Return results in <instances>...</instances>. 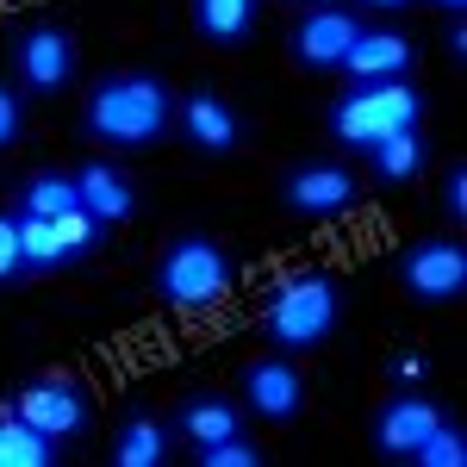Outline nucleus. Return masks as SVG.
<instances>
[{
    "mask_svg": "<svg viewBox=\"0 0 467 467\" xmlns=\"http://www.w3.org/2000/svg\"><path fill=\"white\" fill-rule=\"evenodd\" d=\"M436 13H442V19H449V13H467V0H431Z\"/></svg>",
    "mask_w": 467,
    "mask_h": 467,
    "instance_id": "31",
    "label": "nucleus"
},
{
    "mask_svg": "<svg viewBox=\"0 0 467 467\" xmlns=\"http://www.w3.org/2000/svg\"><path fill=\"white\" fill-rule=\"evenodd\" d=\"M57 237H63V255H69V268H81V262H94V255L112 244V224H107V218H94L88 206H75L69 218H57Z\"/></svg>",
    "mask_w": 467,
    "mask_h": 467,
    "instance_id": "22",
    "label": "nucleus"
},
{
    "mask_svg": "<svg viewBox=\"0 0 467 467\" xmlns=\"http://www.w3.org/2000/svg\"><path fill=\"white\" fill-rule=\"evenodd\" d=\"M237 287V262L231 250L206 237V231H175L162 250H156V268H150V293L169 306V312H213L224 306Z\"/></svg>",
    "mask_w": 467,
    "mask_h": 467,
    "instance_id": "4",
    "label": "nucleus"
},
{
    "mask_svg": "<svg viewBox=\"0 0 467 467\" xmlns=\"http://www.w3.org/2000/svg\"><path fill=\"white\" fill-rule=\"evenodd\" d=\"M306 6H318V0H306Z\"/></svg>",
    "mask_w": 467,
    "mask_h": 467,
    "instance_id": "32",
    "label": "nucleus"
},
{
    "mask_svg": "<svg viewBox=\"0 0 467 467\" xmlns=\"http://www.w3.org/2000/svg\"><path fill=\"white\" fill-rule=\"evenodd\" d=\"M361 26H368V19H361L356 6H343V0H318V6H299V19H293V32H287V57H293V69H306V75H337Z\"/></svg>",
    "mask_w": 467,
    "mask_h": 467,
    "instance_id": "11",
    "label": "nucleus"
},
{
    "mask_svg": "<svg viewBox=\"0 0 467 467\" xmlns=\"http://www.w3.org/2000/svg\"><path fill=\"white\" fill-rule=\"evenodd\" d=\"M200 467H262L268 462V449L262 442H250V431L244 436H218V442H206V449H187Z\"/></svg>",
    "mask_w": 467,
    "mask_h": 467,
    "instance_id": "24",
    "label": "nucleus"
},
{
    "mask_svg": "<svg viewBox=\"0 0 467 467\" xmlns=\"http://www.w3.org/2000/svg\"><path fill=\"white\" fill-rule=\"evenodd\" d=\"M418 69V37L399 26H361L349 57H343V81H405Z\"/></svg>",
    "mask_w": 467,
    "mask_h": 467,
    "instance_id": "15",
    "label": "nucleus"
},
{
    "mask_svg": "<svg viewBox=\"0 0 467 467\" xmlns=\"http://www.w3.org/2000/svg\"><path fill=\"white\" fill-rule=\"evenodd\" d=\"M13 213H32V218H69L75 206H81V187H75V169H57V162H44V169H32V175H19V187H13V200H6Z\"/></svg>",
    "mask_w": 467,
    "mask_h": 467,
    "instance_id": "19",
    "label": "nucleus"
},
{
    "mask_svg": "<svg viewBox=\"0 0 467 467\" xmlns=\"http://www.w3.org/2000/svg\"><path fill=\"white\" fill-rule=\"evenodd\" d=\"M231 393H237V405L250 411L255 424H299L312 387H306L299 356H287V349H262V356H250L244 368H237V387H231Z\"/></svg>",
    "mask_w": 467,
    "mask_h": 467,
    "instance_id": "9",
    "label": "nucleus"
},
{
    "mask_svg": "<svg viewBox=\"0 0 467 467\" xmlns=\"http://www.w3.org/2000/svg\"><path fill=\"white\" fill-rule=\"evenodd\" d=\"M436 213L449 218V231L467 224V162L462 156H449V169L436 175Z\"/></svg>",
    "mask_w": 467,
    "mask_h": 467,
    "instance_id": "25",
    "label": "nucleus"
},
{
    "mask_svg": "<svg viewBox=\"0 0 467 467\" xmlns=\"http://www.w3.org/2000/svg\"><path fill=\"white\" fill-rule=\"evenodd\" d=\"M175 455V431L156 411H125L107 436V462L112 467H169Z\"/></svg>",
    "mask_w": 467,
    "mask_h": 467,
    "instance_id": "17",
    "label": "nucleus"
},
{
    "mask_svg": "<svg viewBox=\"0 0 467 467\" xmlns=\"http://www.w3.org/2000/svg\"><path fill=\"white\" fill-rule=\"evenodd\" d=\"M63 455H69V442L44 436L0 399V467H63Z\"/></svg>",
    "mask_w": 467,
    "mask_h": 467,
    "instance_id": "20",
    "label": "nucleus"
},
{
    "mask_svg": "<svg viewBox=\"0 0 467 467\" xmlns=\"http://www.w3.org/2000/svg\"><path fill=\"white\" fill-rule=\"evenodd\" d=\"M26 250H19V224H13V206H0V293L26 287Z\"/></svg>",
    "mask_w": 467,
    "mask_h": 467,
    "instance_id": "26",
    "label": "nucleus"
},
{
    "mask_svg": "<svg viewBox=\"0 0 467 467\" xmlns=\"http://www.w3.org/2000/svg\"><path fill=\"white\" fill-rule=\"evenodd\" d=\"M431 119V94L405 75V81H343L330 100H324V138L337 150H374L380 138H399L411 125Z\"/></svg>",
    "mask_w": 467,
    "mask_h": 467,
    "instance_id": "2",
    "label": "nucleus"
},
{
    "mask_svg": "<svg viewBox=\"0 0 467 467\" xmlns=\"http://www.w3.org/2000/svg\"><path fill=\"white\" fill-rule=\"evenodd\" d=\"M393 287L411 306H455L467 299V244L462 231H431V237H411L393 255Z\"/></svg>",
    "mask_w": 467,
    "mask_h": 467,
    "instance_id": "7",
    "label": "nucleus"
},
{
    "mask_svg": "<svg viewBox=\"0 0 467 467\" xmlns=\"http://www.w3.org/2000/svg\"><path fill=\"white\" fill-rule=\"evenodd\" d=\"M32 100L13 88V75H0V150H13L19 138H26V125H32Z\"/></svg>",
    "mask_w": 467,
    "mask_h": 467,
    "instance_id": "27",
    "label": "nucleus"
},
{
    "mask_svg": "<svg viewBox=\"0 0 467 467\" xmlns=\"http://www.w3.org/2000/svg\"><path fill=\"white\" fill-rule=\"evenodd\" d=\"M343 330V281L324 268H293L262 293V337L268 349L312 356Z\"/></svg>",
    "mask_w": 467,
    "mask_h": 467,
    "instance_id": "3",
    "label": "nucleus"
},
{
    "mask_svg": "<svg viewBox=\"0 0 467 467\" xmlns=\"http://www.w3.org/2000/svg\"><path fill=\"white\" fill-rule=\"evenodd\" d=\"M361 162H368V181L374 187H411V181H424L431 175V162H436V144H431V131L424 125H411V131H399V138H380L374 150H361Z\"/></svg>",
    "mask_w": 467,
    "mask_h": 467,
    "instance_id": "16",
    "label": "nucleus"
},
{
    "mask_svg": "<svg viewBox=\"0 0 467 467\" xmlns=\"http://www.w3.org/2000/svg\"><path fill=\"white\" fill-rule=\"evenodd\" d=\"M69 169H75V187H81V206H88L94 218H107L112 231L144 213V187L125 175L119 156H81V162H69Z\"/></svg>",
    "mask_w": 467,
    "mask_h": 467,
    "instance_id": "14",
    "label": "nucleus"
},
{
    "mask_svg": "<svg viewBox=\"0 0 467 467\" xmlns=\"http://www.w3.org/2000/svg\"><path fill=\"white\" fill-rule=\"evenodd\" d=\"M175 88L156 69H107L100 81H88L75 131L100 156H150L175 138Z\"/></svg>",
    "mask_w": 467,
    "mask_h": 467,
    "instance_id": "1",
    "label": "nucleus"
},
{
    "mask_svg": "<svg viewBox=\"0 0 467 467\" xmlns=\"http://www.w3.org/2000/svg\"><path fill=\"white\" fill-rule=\"evenodd\" d=\"M431 380V361L424 356H393L387 361V387H424Z\"/></svg>",
    "mask_w": 467,
    "mask_h": 467,
    "instance_id": "28",
    "label": "nucleus"
},
{
    "mask_svg": "<svg viewBox=\"0 0 467 467\" xmlns=\"http://www.w3.org/2000/svg\"><path fill=\"white\" fill-rule=\"evenodd\" d=\"M187 26L213 50H244L262 26V0H187Z\"/></svg>",
    "mask_w": 467,
    "mask_h": 467,
    "instance_id": "18",
    "label": "nucleus"
},
{
    "mask_svg": "<svg viewBox=\"0 0 467 467\" xmlns=\"http://www.w3.org/2000/svg\"><path fill=\"white\" fill-rule=\"evenodd\" d=\"M442 424V405H436L424 387H393V393L374 405V418H368V449L380 455V462H405L424 449V436Z\"/></svg>",
    "mask_w": 467,
    "mask_h": 467,
    "instance_id": "12",
    "label": "nucleus"
},
{
    "mask_svg": "<svg viewBox=\"0 0 467 467\" xmlns=\"http://www.w3.org/2000/svg\"><path fill=\"white\" fill-rule=\"evenodd\" d=\"M6 75L26 100H57L81 75V44L57 19H26V26L6 32Z\"/></svg>",
    "mask_w": 467,
    "mask_h": 467,
    "instance_id": "5",
    "label": "nucleus"
},
{
    "mask_svg": "<svg viewBox=\"0 0 467 467\" xmlns=\"http://www.w3.org/2000/svg\"><path fill=\"white\" fill-rule=\"evenodd\" d=\"M19 224V250H26V275L32 281H50V275H69V255H63V237L50 218H32V213H13Z\"/></svg>",
    "mask_w": 467,
    "mask_h": 467,
    "instance_id": "21",
    "label": "nucleus"
},
{
    "mask_svg": "<svg viewBox=\"0 0 467 467\" xmlns=\"http://www.w3.org/2000/svg\"><path fill=\"white\" fill-rule=\"evenodd\" d=\"M169 431H175L181 449H206L218 436H244L250 431V411L237 405V393H224V387H187L175 399V411H169Z\"/></svg>",
    "mask_w": 467,
    "mask_h": 467,
    "instance_id": "13",
    "label": "nucleus"
},
{
    "mask_svg": "<svg viewBox=\"0 0 467 467\" xmlns=\"http://www.w3.org/2000/svg\"><path fill=\"white\" fill-rule=\"evenodd\" d=\"M368 193V181L343 162V156H306V162H287L281 181H275V200L281 213L299 218V224H337L349 218Z\"/></svg>",
    "mask_w": 467,
    "mask_h": 467,
    "instance_id": "6",
    "label": "nucleus"
},
{
    "mask_svg": "<svg viewBox=\"0 0 467 467\" xmlns=\"http://www.w3.org/2000/svg\"><path fill=\"white\" fill-rule=\"evenodd\" d=\"M343 6H356L361 19H368V13H405V6H418V0H343Z\"/></svg>",
    "mask_w": 467,
    "mask_h": 467,
    "instance_id": "30",
    "label": "nucleus"
},
{
    "mask_svg": "<svg viewBox=\"0 0 467 467\" xmlns=\"http://www.w3.org/2000/svg\"><path fill=\"white\" fill-rule=\"evenodd\" d=\"M442 50H449L455 69H467V13H449L442 19Z\"/></svg>",
    "mask_w": 467,
    "mask_h": 467,
    "instance_id": "29",
    "label": "nucleus"
},
{
    "mask_svg": "<svg viewBox=\"0 0 467 467\" xmlns=\"http://www.w3.org/2000/svg\"><path fill=\"white\" fill-rule=\"evenodd\" d=\"M6 405L37 424L44 436H57V442H81V436L94 431V387L88 380H75V374H26Z\"/></svg>",
    "mask_w": 467,
    "mask_h": 467,
    "instance_id": "8",
    "label": "nucleus"
},
{
    "mask_svg": "<svg viewBox=\"0 0 467 467\" xmlns=\"http://www.w3.org/2000/svg\"><path fill=\"white\" fill-rule=\"evenodd\" d=\"M175 144L200 162H231L244 150V112L224 100V88L200 81L175 100Z\"/></svg>",
    "mask_w": 467,
    "mask_h": 467,
    "instance_id": "10",
    "label": "nucleus"
},
{
    "mask_svg": "<svg viewBox=\"0 0 467 467\" xmlns=\"http://www.w3.org/2000/svg\"><path fill=\"white\" fill-rule=\"evenodd\" d=\"M411 467H467V424L442 411V424L424 436V449L411 455Z\"/></svg>",
    "mask_w": 467,
    "mask_h": 467,
    "instance_id": "23",
    "label": "nucleus"
}]
</instances>
